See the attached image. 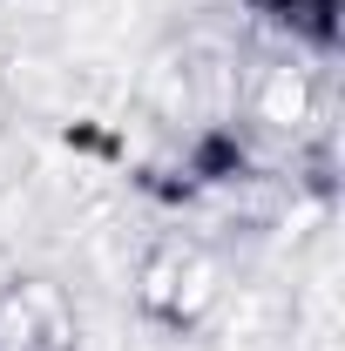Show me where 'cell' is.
<instances>
[{
    "label": "cell",
    "instance_id": "3",
    "mask_svg": "<svg viewBox=\"0 0 345 351\" xmlns=\"http://www.w3.org/2000/svg\"><path fill=\"white\" fill-rule=\"evenodd\" d=\"M251 115L264 129H304L311 122V82H304V68H291V61L264 68L258 95H251Z\"/></svg>",
    "mask_w": 345,
    "mask_h": 351
},
{
    "label": "cell",
    "instance_id": "1",
    "mask_svg": "<svg viewBox=\"0 0 345 351\" xmlns=\"http://www.w3.org/2000/svg\"><path fill=\"white\" fill-rule=\"evenodd\" d=\"M142 304L156 317H170V324H197L216 304V263L203 250H183V243L156 250L142 263Z\"/></svg>",
    "mask_w": 345,
    "mask_h": 351
},
{
    "label": "cell",
    "instance_id": "2",
    "mask_svg": "<svg viewBox=\"0 0 345 351\" xmlns=\"http://www.w3.org/2000/svg\"><path fill=\"white\" fill-rule=\"evenodd\" d=\"M75 338V317L54 284H14L0 298V351H61Z\"/></svg>",
    "mask_w": 345,
    "mask_h": 351
}]
</instances>
